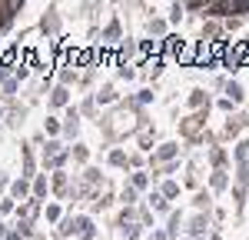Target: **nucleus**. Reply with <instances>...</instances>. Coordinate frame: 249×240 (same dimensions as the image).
Returning <instances> with one entry per match:
<instances>
[{"instance_id": "obj_1", "label": "nucleus", "mask_w": 249, "mask_h": 240, "mask_svg": "<svg viewBox=\"0 0 249 240\" xmlns=\"http://www.w3.org/2000/svg\"><path fill=\"white\" fill-rule=\"evenodd\" d=\"M206 117H210V110H199V114H190L186 120H179V130H183L186 143H199L206 137Z\"/></svg>"}, {"instance_id": "obj_2", "label": "nucleus", "mask_w": 249, "mask_h": 240, "mask_svg": "<svg viewBox=\"0 0 249 240\" xmlns=\"http://www.w3.org/2000/svg\"><path fill=\"white\" fill-rule=\"evenodd\" d=\"M183 150H186V147H179L176 140H163V143H156V147H153L150 163L160 170V167H166V163H173V160H179V154H183Z\"/></svg>"}, {"instance_id": "obj_3", "label": "nucleus", "mask_w": 249, "mask_h": 240, "mask_svg": "<svg viewBox=\"0 0 249 240\" xmlns=\"http://www.w3.org/2000/svg\"><path fill=\"white\" fill-rule=\"evenodd\" d=\"M246 127H249V114L246 110H236V114L226 117V123H223V137H239Z\"/></svg>"}, {"instance_id": "obj_4", "label": "nucleus", "mask_w": 249, "mask_h": 240, "mask_svg": "<svg viewBox=\"0 0 249 240\" xmlns=\"http://www.w3.org/2000/svg\"><path fill=\"white\" fill-rule=\"evenodd\" d=\"M213 227V214H196V217L186 220V234H190L193 240H199V237H206V230Z\"/></svg>"}, {"instance_id": "obj_5", "label": "nucleus", "mask_w": 249, "mask_h": 240, "mask_svg": "<svg viewBox=\"0 0 249 240\" xmlns=\"http://www.w3.org/2000/svg\"><path fill=\"white\" fill-rule=\"evenodd\" d=\"M196 50H199V40H186V43H183L173 57L179 60L183 67H196Z\"/></svg>"}, {"instance_id": "obj_6", "label": "nucleus", "mask_w": 249, "mask_h": 240, "mask_svg": "<svg viewBox=\"0 0 249 240\" xmlns=\"http://www.w3.org/2000/svg\"><path fill=\"white\" fill-rule=\"evenodd\" d=\"M186 103L193 107V114H199V110H210V94H206L203 87H193L190 97H186Z\"/></svg>"}, {"instance_id": "obj_7", "label": "nucleus", "mask_w": 249, "mask_h": 240, "mask_svg": "<svg viewBox=\"0 0 249 240\" xmlns=\"http://www.w3.org/2000/svg\"><path fill=\"white\" fill-rule=\"evenodd\" d=\"M63 134H67L70 140L80 134V110H77V107H70V110H67V117H63Z\"/></svg>"}, {"instance_id": "obj_8", "label": "nucleus", "mask_w": 249, "mask_h": 240, "mask_svg": "<svg viewBox=\"0 0 249 240\" xmlns=\"http://www.w3.org/2000/svg\"><path fill=\"white\" fill-rule=\"evenodd\" d=\"M206 157H210L213 170H226V163H230V154H226L223 147H216V143H213L210 150H206Z\"/></svg>"}, {"instance_id": "obj_9", "label": "nucleus", "mask_w": 249, "mask_h": 240, "mask_svg": "<svg viewBox=\"0 0 249 240\" xmlns=\"http://www.w3.org/2000/svg\"><path fill=\"white\" fill-rule=\"evenodd\" d=\"M40 30H43V34H50V37H53V34H57V30H60V17H57V7H50V10L43 14V20H40Z\"/></svg>"}, {"instance_id": "obj_10", "label": "nucleus", "mask_w": 249, "mask_h": 240, "mask_svg": "<svg viewBox=\"0 0 249 240\" xmlns=\"http://www.w3.org/2000/svg\"><path fill=\"white\" fill-rule=\"evenodd\" d=\"M146 30H150V37L153 40H166L170 34H166V20L163 17H150L146 20Z\"/></svg>"}, {"instance_id": "obj_11", "label": "nucleus", "mask_w": 249, "mask_h": 240, "mask_svg": "<svg viewBox=\"0 0 249 240\" xmlns=\"http://www.w3.org/2000/svg\"><path fill=\"white\" fill-rule=\"evenodd\" d=\"M93 100L107 107V103H116V100H120V94H116V87H113V83H103V87H100V90L93 94Z\"/></svg>"}, {"instance_id": "obj_12", "label": "nucleus", "mask_w": 249, "mask_h": 240, "mask_svg": "<svg viewBox=\"0 0 249 240\" xmlns=\"http://www.w3.org/2000/svg\"><path fill=\"white\" fill-rule=\"evenodd\" d=\"M226 187H230V174H226V170H213L210 174V190L213 194H223Z\"/></svg>"}, {"instance_id": "obj_13", "label": "nucleus", "mask_w": 249, "mask_h": 240, "mask_svg": "<svg viewBox=\"0 0 249 240\" xmlns=\"http://www.w3.org/2000/svg\"><path fill=\"white\" fill-rule=\"evenodd\" d=\"M77 237L80 240H96V227L90 217H77Z\"/></svg>"}, {"instance_id": "obj_14", "label": "nucleus", "mask_w": 249, "mask_h": 240, "mask_svg": "<svg viewBox=\"0 0 249 240\" xmlns=\"http://www.w3.org/2000/svg\"><path fill=\"white\" fill-rule=\"evenodd\" d=\"M232 160H236V167H239V163H249V137L236 140V147H232Z\"/></svg>"}, {"instance_id": "obj_15", "label": "nucleus", "mask_w": 249, "mask_h": 240, "mask_svg": "<svg viewBox=\"0 0 249 240\" xmlns=\"http://www.w3.org/2000/svg\"><path fill=\"white\" fill-rule=\"evenodd\" d=\"M223 97H230L232 103H243V100H246V90H243V83H239V80H230V83H226V90H223Z\"/></svg>"}, {"instance_id": "obj_16", "label": "nucleus", "mask_w": 249, "mask_h": 240, "mask_svg": "<svg viewBox=\"0 0 249 240\" xmlns=\"http://www.w3.org/2000/svg\"><path fill=\"white\" fill-rule=\"evenodd\" d=\"M10 197L14 200H30V180L27 177H20V180H14V183H10Z\"/></svg>"}, {"instance_id": "obj_17", "label": "nucleus", "mask_w": 249, "mask_h": 240, "mask_svg": "<svg viewBox=\"0 0 249 240\" xmlns=\"http://www.w3.org/2000/svg\"><path fill=\"white\" fill-rule=\"evenodd\" d=\"M150 207H153V214H173V210H170V200L163 197L160 190H150Z\"/></svg>"}, {"instance_id": "obj_18", "label": "nucleus", "mask_w": 249, "mask_h": 240, "mask_svg": "<svg viewBox=\"0 0 249 240\" xmlns=\"http://www.w3.org/2000/svg\"><path fill=\"white\" fill-rule=\"evenodd\" d=\"M153 140H156V130L150 123H143V127H140V147H143L146 154H153Z\"/></svg>"}, {"instance_id": "obj_19", "label": "nucleus", "mask_w": 249, "mask_h": 240, "mask_svg": "<svg viewBox=\"0 0 249 240\" xmlns=\"http://www.w3.org/2000/svg\"><path fill=\"white\" fill-rule=\"evenodd\" d=\"M183 223H186V220H183V214H179V210H173L170 220H166V234H170V240H173V237H179Z\"/></svg>"}, {"instance_id": "obj_20", "label": "nucleus", "mask_w": 249, "mask_h": 240, "mask_svg": "<svg viewBox=\"0 0 249 240\" xmlns=\"http://www.w3.org/2000/svg\"><path fill=\"white\" fill-rule=\"evenodd\" d=\"M193 203H196V214H210V207H213V190H199Z\"/></svg>"}, {"instance_id": "obj_21", "label": "nucleus", "mask_w": 249, "mask_h": 240, "mask_svg": "<svg viewBox=\"0 0 249 240\" xmlns=\"http://www.w3.org/2000/svg\"><path fill=\"white\" fill-rule=\"evenodd\" d=\"M70 234H77V217H63V220L57 223V237H60V240H67Z\"/></svg>"}, {"instance_id": "obj_22", "label": "nucleus", "mask_w": 249, "mask_h": 240, "mask_svg": "<svg viewBox=\"0 0 249 240\" xmlns=\"http://www.w3.org/2000/svg\"><path fill=\"white\" fill-rule=\"evenodd\" d=\"M100 40H103V43H116V40H120V20H110L107 30L100 34Z\"/></svg>"}, {"instance_id": "obj_23", "label": "nucleus", "mask_w": 249, "mask_h": 240, "mask_svg": "<svg viewBox=\"0 0 249 240\" xmlns=\"http://www.w3.org/2000/svg\"><path fill=\"white\" fill-rule=\"evenodd\" d=\"M136 197H140V190H136L133 183H123V190H120V200H123V207H133Z\"/></svg>"}, {"instance_id": "obj_24", "label": "nucleus", "mask_w": 249, "mask_h": 240, "mask_svg": "<svg viewBox=\"0 0 249 240\" xmlns=\"http://www.w3.org/2000/svg\"><path fill=\"white\" fill-rule=\"evenodd\" d=\"M143 237V223L133 220V223H123V240H140Z\"/></svg>"}, {"instance_id": "obj_25", "label": "nucleus", "mask_w": 249, "mask_h": 240, "mask_svg": "<svg viewBox=\"0 0 249 240\" xmlns=\"http://www.w3.org/2000/svg\"><path fill=\"white\" fill-rule=\"evenodd\" d=\"M50 103H53V107H67V103H70V90H67V87H53Z\"/></svg>"}, {"instance_id": "obj_26", "label": "nucleus", "mask_w": 249, "mask_h": 240, "mask_svg": "<svg viewBox=\"0 0 249 240\" xmlns=\"http://www.w3.org/2000/svg\"><path fill=\"white\" fill-rule=\"evenodd\" d=\"M110 163H113V167H130V154H126L123 147H113V150H110Z\"/></svg>"}, {"instance_id": "obj_27", "label": "nucleus", "mask_w": 249, "mask_h": 240, "mask_svg": "<svg viewBox=\"0 0 249 240\" xmlns=\"http://www.w3.org/2000/svg\"><path fill=\"white\" fill-rule=\"evenodd\" d=\"M47 190H50V180L43 177V174H37V177H34V200L47 197Z\"/></svg>"}, {"instance_id": "obj_28", "label": "nucleus", "mask_w": 249, "mask_h": 240, "mask_svg": "<svg viewBox=\"0 0 249 240\" xmlns=\"http://www.w3.org/2000/svg\"><path fill=\"white\" fill-rule=\"evenodd\" d=\"M160 194H163L166 200L179 197V183H176V180H163V183H160Z\"/></svg>"}, {"instance_id": "obj_29", "label": "nucleus", "mask_w": 249, "mask_h": 240, "mask_svg": "<svg viewBox=\"0 0 249 240\" xmlns=\"http://www.w3.org/2000/svg\"><path fill=\"white\" fill-rule=\"evenodd\" d=\"M130 183H133L136 190H146V187H150V174H146V170H133Z\"/></svg>"}, {"instance_id": "obj_30", "label": "nucleus", "mask_w": 249, "mask_h": 240, "mask_svg": "<svg viewBox=\"0 0 249 240\" xmlns=\"http://www.w3.org/2000/svg\"><path fill=\"white\" fill-rule=\"evenodd\" d=\"M236 187H249V163H239L236 167V180H232Z\"/></svg>"}, {"instance_id": "obj_31", "label": "nucleus", "mask_w": 249, "mask_h": 240, "mask_svg": "<svg viewBox=\"0 0 249 240\" xmlns=\"http://www.w3.org/2000/svg\"><path fill=\"white\" fill-rule=\"evenodd\" d=\"M183 14H186V3H170V23H183Z\"/></svg>"}, {"instance_id": "obj_32", "label": "nucleus", "mask_w": 249, "mask_h": 240, "mask_svg": "<svg viewBox=\"0 0 249 240\" xmlns=\"http://www.w3.org/2000/svg\"><path fill=\"white\" fill-rule=\"evenodd\" d=\"M70 157L77 160V163H87V157H90V150H87V147H83V143H77V147H73V150H70Z\"/></svg>"}, {"instance_id": "obj_33", "label": "nucleus", "mask_w": 249, "mask_h": 240, "mask_svg": "<svg viewBox=\"0 0 249 240\" xmlns=\"http://www.w3.org/2000/svg\"><path fill=\"white\" fill-rule=\"evenodd\" d=\"M83 183H87V187L100 183V170H96V167H87V170H83Z\"/></svg>"}, {"instance_id": "obj_34", "label": "nucleus", "mask_w": 249, "mask_h": 240, "mask_svg": "<svg viewBox=\"0 0 249 240\" xmlns=\"http://www.w3.org/2000/svg\"><path fill=\"white\" fill-rule=\"evenodd\" d=\"M47 220H50V223H60V220H63V210H60L57 203H47Z\"/></svg>"}, {"instance_id": "obj_35", "label": "nucleus", "mask_w": 249, "mask_h": 240, "mask_svg": "<svg viewBox=\"0 0 249 240\" xmlns=\"http://www.w3.org/2000/svg\"><path fill=\"white\" fill-rule=\"evenodd\" d=\"M116 77H120V80H133V77H136L133 63H120V70H116Z\"/></svg>"}, {"instance_id": "obj_36", "label": "nucleus", "mask_w": 249, "mask_h": 240, "mask_svg": "<svg viewBox=\"0 0 249 240\" xmlns=\"http://www.w3.org/2000/svg\"><path fill=\"white\" fill-rule=\"evenodd\" d=\"M133 220H136L133 207H123V210H120V227H123V223H133Z\"/></svg>"}, {"instance_id": "obj_37", "label": "nucleus", "mask_w": 249, "mask_h": 240, "mask_svg": "<svg viewBox=\"0 0 249 240\" xmlns=\"http://www.w3.org/2000/svg\"><path fill=\"white\" fill-rule=\"evenodd\" d=\"M216 107H219V110H223L226 117H232V107H236V103H232L230 97H219V100H216Z\"/></svg>"}, {"instance_id": "obj_38", "label": "nucleus", "mask_w": 249, "mask_h": 240, "mask_svg": "<svg viewBox=\"0 0 249 240\" xmlns=\"http://www.w3.org/2000/svg\"><path fill=\"white\" fill-rule=\"evenodd\" d=\"M73 80H77V74H73L70 67H63V70H60V87H67V83H73Z\"/></svg>"}, {"instance_id": "obj_39", "label": "nucleus", "mask_w": 249, "mask_h": 240, "mask_svg": "<svg viewBox=\"0 0 249 240\" xmlns=\"http://www.w3.org/2000/svg\"><path fill=\"white\" fill-rule=\"evenodd\" d=\"M80 110H83L87 117H93V114H96V100H93V97H87L83 103H80Z\"/></svg>"}, {"instance_id": "obj_40", "label": "nucleus", "mask_w": 249, "mask_h": 240, "mask_svg": "<svg viewBox=\"0 0 249 240\" xmlns=\"http://www.w3.org/2000/svg\"><path fill=\"white\" fill-rule=\"evenodd\" d=\"M239 27H243V17H230V20H223V30H239Z\"/></svg>"}, {"instance_id": "obj_41", "label": "nucleus", "mask_w": 249, "mask_h": 240, "mask_svg": "<svg viewBox=\"0 0 249 240\" xmlns=\"http://www.w3.org/2000/svg\"><path fill=\"white\" fill-rule=\"evenodd\" d=\"M17 83H20V80H7V83H3V97H7V100H14V94H17Z\"/></svg>"}, {"instance_id": "obj_42", "label": "nucleus", "mask_w": 249, "mask_h": 240, "mask_svg": "<svg viewBox=\"0 0 249 240\" xmlns=\"http://www.w3.org/2000/svg\"><path fill=\"white\" fill-rule=\"evenodd\" d=\"M150 100H153V90L146 87V90H140V94H136V107H143V103H150Z\"/></svg>"}, {"instance_id": "obj_43", "label": "nucleus", "mask_w": 249, "mask_h": 240, "mask_svg": "<svg viewBox=\"0 0 249 240\" xmlns=\"http://www.w3.org/2000/svg\"><path fill=\"white\" fill-rule=\"evenodd\" d=\"M130 167L140 170V167H143V154H130Z\"/></svg>"}, {"instance_id": "obj_44", "label": "nucleus", "mask_w": 249, "mask_h": 240, "mask_svg": "<svg viewBox=\"0 0 249 240\" xmlns=\"http://www.w3.org/2000/svg\"><path fill=\"white\" fill-rule=\"evenodd\" d=\"M10 210H14V197L0 200V214H10Z\"/></svg>"}, {"instance_id": "obj_45", "label": "nucleus", "mask_w": 249, "mask_h": 240, "mask_svg": "<svg viewBox=\"0 0 249 240\" xmlns=\"http://www.w3.org/2000/svg\"><path fill=\"white\" fill-rule=\"evenodd\" d=\"M146 240H170V234H166V230H153Z\"/></svg>"}, {"instance_id": "obj_46", "label": "nucleus", "mask_w": 249, "mask_h": 240, "mask_svg": "<svg viewBox=\"0 0 249 240\" xmlns=\"http://www.w3.org/2000/svg\"><path fill=\"white\" fill-rule=\"evenodd\" d=\"M47 134H60V120H47Z\"/></svg>"}, {"instance_id": "obj_47", "label": "nucleus", "mask_w": 249, "mask_h": 240, "mask_svg": "<svg viewBox=\"0 0 249 240\" xmlns=\"http://www.w3.org/2000/svg\"><path fill=\"white\" fill-rule=\"evenodd\" d=\"M140 223H153V214H150V210H146V207H143V210H140Z\"/></svg>"}, {"instance_id": "obj_48", "label": "nucleus", "mask_w": 249, "mask_h": 240, "mask_svg": "<svg viewBox=\"0 0 249 240\" xmlns=\"http://www.w3.org/2000/svg\"><path fill=\"white\" fill-rule=\"evenodd\" d=\"M0 80H3V83H7V80H14V77H10V67H0Z\"/></svg>"}, {"instance_id": "obj_49", "label": "nucleus", "mask_w": 249, "mask_h": 240, "mask_svg": "<svg viewBox=\"0 0 249 240\" xmlns=\"http://www.w3.org/2000/svg\"><path fill=\"white\" fill-rule=\"evenodd\" d=\"M3 240H23V237H20L17 230H10V234H7V237H3Z\"/></svg>"}, {"instance_id": "obj_50", "label": "nucleus", "mask_w": 249, "mask_h": 240, "mask_svg": "<svg viewBox=\"0 0 249 240\" xmlns=\"http://www.w3.org/2000/svg\"><path fill=\"white\" fill-rule=\"evenodd\" d=\"M7 234H10V230H7V223H3V220H0V240L7 237Z\"/></svg>"}, {"instance_id": "obj_51", "label": "nucleus", "mask_w": 249, "mask_h": 240, "mask_svg": "<svg viewBox=\"0 0 249 240\" xmlns=\"http://www.w3.org/2000/svg\"><path fill=\"white\" fill-rule=\"evenodd\" d=\"M210 240H223V234H219V230H213V234H210Z\"/></svg>"}, {"instance_id": "obj_52", "label": "nucleus", "mask_w": 249, "mask_h": 240, "mask_svg": "<svg viewBox=\"0 0 249 240\" xmlns=\"http://www.w3.org/2000/svg\"><path fill=\"white\" fill-rule=\"evenodd\" d=\"M0 120H3V107H0Z\"/></svg>"}]
</instances>
